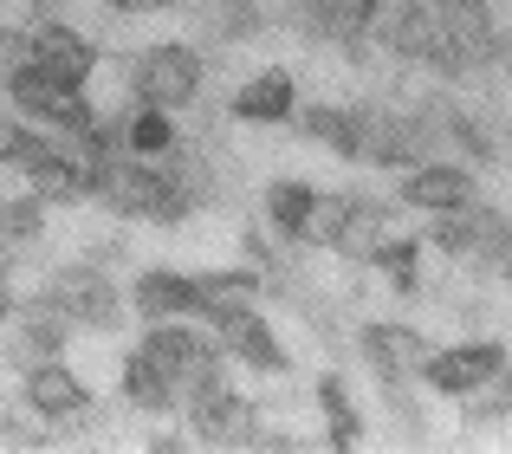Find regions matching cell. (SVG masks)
Wrapping results in <instances>:
<instances>
[{
    "label": "cell",
    "instance_id": "obj_1",
    "mask_svg": "<svg viewBox=\"0 0 512 454\" xmlns=\"http://www.w3.org/2000/svg\"><path fill=\"white\" fill-rule=\"evenodd\" d=\"M318 240L325 247H338L344 260H376V247L389 240V221H383V208L376 202H357V195H331V202H318Z\"/></svg>",
    "mask_w": 512,
    "mask_h": 454
},
{
    "label": "cell",
    "instance_id": "obj_11",
    "mask_svg": "<svg viewBox=\"0 0 512 454\" xmlns=\"http://www.w3.org/2000/svg\"><path fill=\"white\" fill-rule=\"evenodd\" d=\"M376 33L389 39V52L435 65V52H441V13L415 7V0H396V7H376Z\"/></svg>",
    "mask_w": 512,
    "mask_h": 454
},
{
    "label": "cell",
    "instance_id": "obj_9",
    "mask_svg": "<svg viewBox=\"0 0 512 454\" xmlns=\"http://www.w3.org/2000/svg\"><path fill=\"white\" fill-rule=\"evenodd\" d=\"M493 370H506V351H500V344H454V351L428 357L422 377L435 383L441 396H474L480 383L493 377Z\"/></svg>",
    "mask_w": 512,
    "mask_h": 454
},
{
    "label": "cell",
    "instance_id": "obj_31",
    "mask_svg": "<svg viewBox=\"0 0 512 454\" xmlns=\"http://www.w3.org/2000/svg\"><path fill=\"white\" fill-rule=\"evenodd\" d=\"M20 65H33V39H26V26H0V78Z\"/></svg>",
    "mask_w": 512,
    "mask_h": 454
},
{
    "label": "cell",
    "instance_id": "obj_33",
    "mask_svg": "<svg viewBox=\"0 0 512 454\" xmlns=\"http://www.w3.org/2000/svg\"><path fill=\"white\" fill-rule=\"evenodd\" d=\"M13 312V292H7V279H0V318H7Z\"/></svg>",
    "mask_w": 512,
    "mask_h": 454
},
{
    "label": "cell",
    "instance_id": "obj_26",
    "mask_svg": "<svg viewBox=\"0 0 512 454\" xmlns=\"http://www.w3.org/2000/svg\"><path fill=\"white\" fill-rule=\"evenodd\" d=\"M124 143H130L137 156H169V150H175L169 111H156V104H137V111L124 117Z\"/></svg>",
    "mask_w": 512,
    "mask_h": 454
},
{
    "label": "cell",
    "instance_id": "obj_4",
    "mask_svg": "<svg viewBox=\"0 0 512 454\" xmlns=\"http://www.w3.org/2000/svg\"><path fill=\"white\" fill-rule=\"evenodd\" d=\"M130 78H137V98L156 104V111H182V104L201 98V59L188 46H150Z\"/></svg>",
    "mask_w": 512,
    "mask_h": 454
},
{
    "label": "cell",
    "instance_id": "obj_10",
    "mask_svg": "<svg viewBox=\"0 0 512 454\" xmlns=\"http://www.w3.org/2000/svg\"><path fill=\"white\" fill-rule=\"evenodd\" d=\"M26 39H33V65L52 78H65V85H85L91 65H98V52H91V39H78L65 20H46V26H26Z\"/></svg>",
    "mask_w": 512,
    "mask_h": 454
},
{
    "label": "cell",
    "instance_id": "obj_6",
    "mask_svg": "<svg viewBox=\"0 0 512 454\" xmlns=\"http://www.w3.org/2000/svg\"><path fill=\"white\" fill-rule=\"evenodd\" d=\"M137 351L150 357L156 370H163L175 390H188V383H201V377H214V370H221V351H214L208 338H195V331L169 325V318H156V325L143 331V344H137Z\"/></svg>",
    "mask_w": 512,
    "mask_h": 454
},
{
    "label": "cell",
    "instance_id": "obj_3",
    "mask_svg": "<svg viewBox=\"0 0 512 454\" xmlns=\"http://www.w3.org/2000/svg\"><path fill=\"white\" fill-rule=\"evenodd\" d=\"M500 59V39H493V20L480 0H441V72H474V65Z\"/></svg>",
    "mask_w": 512,
    "mask_h": 454
},
{
    "label": "cell",
    "instance_id": "obj_23",
    "mask_svg": "<svg viewBox=\"0 0 512 454\" xmlns=\"http://www.w3.org/2000/svg\"><path fill=\"white\" fill-rule=\"evenodd\" d=\"M124 396H130L137 409H150V416H169L182 390H175V383H169V377H163V370H156L143 351H130V364H124Z\"/></svg>",
    "mask_w": 512,
    "mask_h": 454
},
{
    "label": "cell",
    "instance_id": "obj_13",
    "mask_svg": "<svg viewBox=\"0 0 512 454\" xmlns=\"http://www.w3.org/2000/svg\"><path fill=\"white\" fill-rule=\"evenodd\" d=\"M98 195H104V208H117V215H143V221H150L156 215V163H150V156L111 163L104 182H98Z\"/></svg>",
    "mask_w": 512,
    "mask_h": 454
},
{
    "label": "cell",
    "instance_id": "obj_12",
    "mask_svg": "<svg viewBox=\"0 0 512 454\" xmlns=\"http://www.w3.org/2000/svg\"><path fill=\"white\" fill-rule=\"evenodd\" d=\"M363 357H370V370L383 383H409L428 364V344L409 325H363Z\"/></svg>",
    "mask_w": 512,
    "mask_h": 454
},
{
    "label": "cell",
    "instance_id": "obj_20",
    "mask_svg": "<svg viewBox=\"0 0 512 454\" xmlns=\"http://www.w3.org/2000/svg\"><path fill=\"white\" fill-rule=\"evenodd\" d=\"M137 312L150 318H182V312H195V279H182V273H163V266H156V273H143L137 279Z\"/></svg>",
    "mask_w": 512,
    "mask_h": 454
},
{
    "label": "cell",
    "instance_id": "obj_22",
    "mask_svg": "<svg viewBox=\"0 0 512 454\" xmlns=\"http://www.w3.org/2000/svg\"><path fill=\"white\" fill-rule=\"evenodd\" d=\"M467 221H474V247H467V260H474V266H500V273H506L512 221L500 215V208H480V202H467Z\"/></svg>",
    "mask_w": 512,
    "mask_h": 454
},
{
    "label": "cell",
    "instance_id": "obj_24",
    "mask_svg": "<svg viewBox=\"0 0 512 454\" xmlns=\"http://www.w3.org/2000/svg\"><path fill=\"white\" fill-rule=\"evenodd\" d=\"M299 124H305V137H318L325 150L350 156V163L363 156V143H357V111H338V104H312V111H305Z\"/></svg>",
    "mask_w": 512,
    "mask_h": 454
},
{
    "label": "cell",
    "instance_id": "obj_19",
    "mask_svg": "<svg viewBox=\"0 0 512 454\" xmlns=\"http://www.w3.org/2000/svg\"><path fill=\"white\" fill-rule=\"evenodd\" d=\"M234 111L247 117V124H286V117H292V72H279V65H273V72H260L234 98Z\"/></svg>",
    "mask_w": 512,
    "mask_h": 454
},
{
    "label": "cell",
    "instance_id": "obj_32",
    "mask_svg": "<svg viewBox=\"0 0 512 454\" xmlns=\"http://www.w3.org/2000/svg\"><path fill=\"white\" fill-rule=\"evenodd\" d=\"M117 13H150V7H163V0H111Z\"/></svg>",
    "mask_w": 512,
    "mask_h": 454
},
{
    "label": "cell",
    "instance_id": "obj_28",
    "mask_svg": "<svg viewBox=\"0 0 512 454\" xmlns=\"http://www.w3.org/2000/svg\"><path fill=\"white\" fill-rule=\"evenodd\" d=\"M493 416H512V370H493L474 390V422H493Z\"/></svg>",
    "mask_w": 512,
    "mask_h": 454
},
{
    "label": "cell",
    "instance_id": "obj_18",
    "mask_svg": "<svg viewBox=\"0 0 512 454\" xmlns=\"http://www.w3.org/2000/svg\"><path fill=\"white\" fill-rule=\"evenodd\" d=\"M65 325H72V318H65L52 299L26 305V312H20V344H13V351H20V364L26 370H33V364H52V357H59V344H65Z\"/></svg>",
    "mask_w": 512,
    "mask_h": 454
},
{
    "label": "cell",
    "instance_id": "obj_8",
    "mask_svg": "<svg viewBox=\"0 0 512 454\" xmlns=\"http://www.w3.org/2000/svg\"><path fill=\"white\" fill-rule=\"evenodd\" d=\"M357 143H363V163H389V169H402V163H415L422 156V117H409V111H357Z\"/></svg>",
    "mask_w": 512,
    "mask_h": 454
},
{
    "label": "cell",
    "instance_id": "obj_21",
    "mask_svg": "<svg viewBox=\"0 0 512 454\" xmlns=\"http://www.w3.org/2000/svg\"><path fill=\"white\" fill-rule=\"evenodd\" d=\"M305 13H312L318 33L344 39V46H357V33L376 26V0H305Z\"/></svg>",
    "mask_w": 512,
    "mask_h": 454
},
{
    "label": "cell",
    "instance_id": "obj_27",
    "mask_svg": "<svg viewBox=\"0 0 512 454\" xmlns=\"http://www.w3.org/2000/svg\"><path fill=\"white\" fill-rule=\"evenodd\" d=\"M318 403H325V416H331V448H357L363 422L350 416V403H344V383H338V377H318Z\"/></svg>",
    "mask_w": 512,
    "mask_h": 454
},
{
    "label": "cell",
    "instance_id": "obj_17",
    "mask_svg": "<svg viewBox=\"0 0 512 454\" xmlns=\"http://www.w3.org/2000/svg\"><path fill=\"white\" fill-rule=\"evenodd\" d=\"M26 403H33L46 422L78 416V409H85V383H78L72 370H65L59 357H52V364H33V377H26Z\"/></svg>",
    "mask_w": 512,
    "mask_h": 454
},
{
    "label": "cell",
    "instance_id": "obj_15",
    "mask_svg": "<svg viewBox=\"0 0 512 454\" xmlns=\"http://www.w3.org/2000/svg\"><path fill=\"white\" fill-rule=\"evenodd\" d=\"M221 344H227V357H240V364H253V370H286V351H279L273 325H266L260 312L221 318Z\"/></svg>",
    "mask_w": 512,
    "mask_h": 454
},
{
    "label": "cell",
    "instance_id": "obj_25",
    "mask_svg": "<svg viewBox=\"0 0 512 454\" xmlns=\"http://www.w3.org/2000/svg\"><path fill=\"white\" fill-rule=\"evenodd\" d=\"M266 215H273L279 234L299 240L305 227H312V215H318V195L305 189V182H273V189H266Z\"/></svg>",
    "mask_w": 512,
    "mask_h": 454
},
{
    "label": "cell",
    "instance_id": "obj_29",
    "mask_svg": "<svg viewBox=\"0 0 512 454\" xmlns=\"http://www.w3.org/2000/svg\"><path fill=\"white\" fill-rule=\"evenodd\" d=\"M376 266L396 279V292H409L415 286V240H396V234H389L383 247H376Z\"/></svg>",
    "mask_w": 512,
    "mask_h": 454
},
{
    "label": "cell",
    "instance_id": "obj_5",
    "mask_svg": "<svg viewBox=\"0 0 512 454\" xmlns=\"http://www.w3.org/2000/svg\"><path fill=\"white\" fill-rule=\"evenodd\" d=\"M7 98L20 104L26 117H39V124H59V130H91L98 117L85 111V98H78V85H65V78L39 72V65H20V72H7Z\"/></svg>",
    "mask_w": 512,
    "mask_h": 454
},
{
    "label": "cell",
    "instance_id": "obj_2",
    "mask_svg": "<svg viewBox=\"0 0 512 454\" xmlns=\"http://www.w3.org/2000/svg\"><path fill=\"white\" fill-rule=\"evenodd\" d=\"M46 299L59 305L72 325H91V331H111L117 325V286L98 273V260H85V266H59V273L46 279Z\"/></svg>",
    "mask_w": 512,
    "mask_h": 454
},
{
    "label": "cell",
    "instance_id": "obj_7",
    "mask_svg": "<svg viewBox=\"0 0 512 454\" xmlns=\"http://www.w3.org/2000/svg\"><path fill=\"white\" fill-rule=\"evenodd\" d=\"M182 396H188V429H195L201 442H253V429H260L253 409L221 383V370L201 377V383H188Z\"/></svg>",
    "mask_w": 512,
    "mask_h": 454
},
{
    "label": "cell",
    "instance_id": "obj_16",
    "mask_svg": "<svg viewBox=\"0 0 512 454\" xmlns=\"http://www.w3.org/2000/svg\"><path fill=\"white\" fill-rule=\"evenodd\" d=\"M253 292H260V279L240 273V266H227V273H195V312L201 318H234V312H253Z\"/></svg>",
    "mask_w": 512,
    "mask_h": 454
},
{
    "label": "cell",
    "instance_id": "obj_14",
    "mask_svg": "<svg viewBox=\"0 0 512 454\" xmlns=\"http://www.w3.org/2000/svg\"><path fill=\"white\" fill-rule=\"evenodd\" d=\"M402 202L409 208H428V215H448V208H467L474 202V176L454 163H422L409 176V189H402Z\"/></svg>",
    "mask_w": 512,
    "mask_h": 454
},
{
    "label": "cell",
    "instance_id": "obj_30",
    "mask_svg": "<svg viewBox=\"0 0 512 454\" xmlns=\"http://www.w3.org/2000/svg\"><path fill=\"white\" fill-rule=\"evenodd\" d=\"M0 234L33 240L39 234V195H20V202H0Z\"/></svg>",
    "mask_w": 512,
    "mask_h": 454
}]
</instances>
